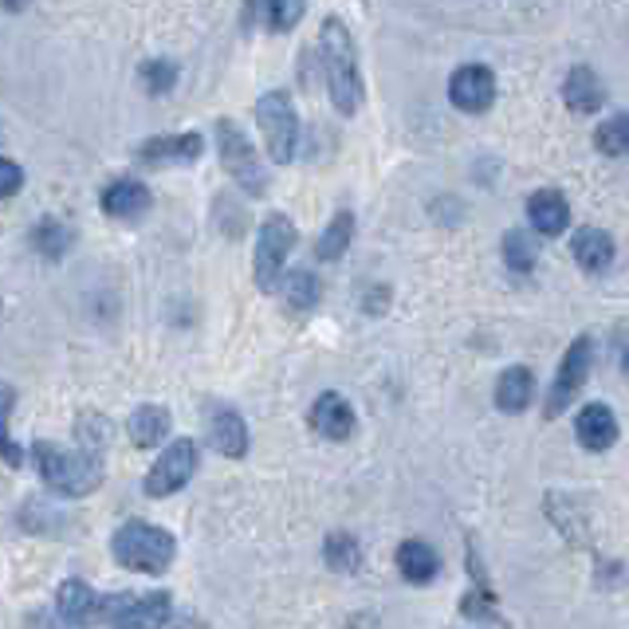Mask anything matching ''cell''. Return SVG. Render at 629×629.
Here are the masks:
<instances>
[{"instance_id":"obj_20","label":"cell","mask_w":629,"mask_h":629,"mask_svg":"<svg viewBox=\"0 0 629 629\" xmlns=\"http://www.w3.org/2000/svg\"><path fill=\"white\" fill-rule=\"evenodd\" d=\"M574 260L586 272H602L614 260V240L602 228H583V233L574 236Z\"/></svg>"},{"instance_id":"obj_29","label":"cell","mask_w":629,"mask_h":629,"mask_svg":"<svg viewBox=\"0 0 629 629\" xmlns=\"http://www.w3.org/2000/svg\"><path fill=\"white\" fill-rule=\"evenodd\" d=\"M358 543L355 536H347V531H335V536L327 539V563L335 566V571H355L358 566Z\"/></svg>"},{"instance_id":"obj_25","label":"cell","mask_w":629,"mask_h":629,"mask_svg":"<svg viewBox=\"0 0 629 629\" xmlns=\"http://www.w3.org/2000/svg\"><path fill=\"white\" fill-rule=\"evenodd\" d=\"M594 142H598V150L606 154V158H621V154H629V114H614V119H606V123L598 126V134H594Z\"/></svg>"},{"instance_id":"obj_12","label":"cell","mask_w":629,"mask_h":629,"mask_svg":"<svg viewBox=\"0 0 629 629\" xmlns=\"http://www.w3.org/2000/svg\"><path fill=\"white\" fill-rule=\"evenodd\" d=\"M56 610L67 626H87V621H94L103 614V598H99L83 579H67L56 594Z\"/></svg>"},{"instance_id":"obj_23","label":"cell","mask_w":629,"mask_h":629,"mask_svg":"<svg viewBox=\"0 0 629 629\" xmlns=\"http://www.w3.org/2000/svg\"><path fill=\"white\" fill-rule=\"evenodd\" d=\"M350 240H355V216L338 213L335 221L323 228L319 245H315V256H319V260H338V256L350 248Z\"/></svg>"},{"instance_id":"obj_32","label":"cell","mask_w":629,"mask_h":629,"mask_svg":"<svg viewBox=\"0 0 629 629\" xmlns=\"http://www.w3.org/2000/svg\"><path fill=\"white\" fill-rule=\"evenodd\" d=\"M20 186H24V169H20L16 161L0 158V201L20 193Z\"/></svg>"},{"instance_id":"obj_7","label":"cell","mask_w":629,"mask_h":629,"mask_svg":"<svg viewBox=\"0 0 629 629\" xmlns=\"http://www.w3.org/2000/svg\"><path fill=\"white\" fill-rule=\"evenodd\" d=\"M193 472H198V441L181 437V441H173L158 457V464H154L150 476H146V492H150V496H158V499L173 496L178 488H186Z\"/></svg>"},{"instance_id":"obj_26","label":"cell","mask_w":629,"mask_h":629,"mask_svg":"<svg viewBox=\"0 0 629 629\" xmlns=\"http://www.w3.org/2000/svg\"><path fill=\"white\" fill-rule=\"evenodd\" d=\"M283 295H288V303H292L295 311H307L319 303V280H315V272H307V268H295V272H288Z\"/></svg>"},{"instance_id":"obj_24","label":"cell","mask_w":629,"mask_h":629,"mask_svg":"<svg viewBox=\"0 0 629 629\" xmlns=\"http://www.w3.org/2000/svg\"><path fill=\"white\" fill-rule=\"evenodd\" d=\"M32 245H36L40 256H47V260H59V256L67 252V245H71V233H67L59 221H40L36 228H32Z\"/></svg>"},{"instance_id":"obj_15","label":"cell","mask_w":629,"mask_h":629,"mask_svg":"<svg viewBox=\"0 0 629 629\" xmlns=\"http://www.w3.org/2000/svg\"><path fill=\"white\" fill-rule=\"evenodd\" d=\"M527 216H531L536 233L559 236L566 228V221H571V205H566V198L559 189H539L536 198L527 201Z\"/></svg>"},{"instance_id":"obj_2","label":"cell","mask_w":629,"mask_h":629,"mask_svg":"<svg viewBox=\"0 0 629 629\" xmlns=\"http://www.w3.org/2000/svg\"><path fill=\"white\" fill-rule=\"evenodd\" d=\"M319 47H323V67H327L330 103L338 106V114H355L362 106V76H358L355 40H350L347 24L330 16L319 32Z\"/></svg>"},{"instance_id":"obj_21","label":"cell","mask_w":629,"mask_h":629,"mask_svg":"<svg viewBox=\"0 0 629 629\" xmlns=\"http://www.w3.org/2000/svg\"><path fill=\"white\" fill-rule=\"evenodd\" d=\"M169 433V414L161 405H138L131 414V441L150 449V445H161Z\"/></svg>"},{"instance_id":"obj_16","label":"cell","mask_w":629,"mask_h":629,"mask_svg":"<svg viewBox=\"0 0 629 629\" xmlns=\"http://www.w3.org/2000/svg\"><path fill=\"white\" fill-rule=\"evenodd\" d=\"M209 441H213L216 452H225V457H245L248 452V425L245 417L236 414V409H216L213 422H209Z\"/></svg>"},{"instance_id":"obj_33","label":"cell","mask_w":629,"mask_h":629,"mask_svg":"<svg viewBox=\"0 0 629 629\" xmlns=\"http://www.w3.org/2000/svg\"><path fill=\"white\" fill-rule=\"evenodd\" d=\"M0 4H4V9H9V12H20V9H29L32 0H0Z\"/></svg>"},{"instance_id":"obj_8","label":"cell","mask_w":629,"mask_h":629,"mask_svg":"<svg viewBox=\"0 0 629 629\" xmlns=\"http://www.w3.org/2000/svg\"><path fill=\"white\" fill-rule=\"evenodd\" d=\"M591 338H574L571 350L563 355V367H559V374H554L551 382V394H547V417H559L566 409V405L574 402V394L583 390L586 374H591Z\"/></svg>"},{"instance_id":"obj_31","label":"cell","mask_w":629,"mask_h":629,"mask_svg":"<svg viewBox=\"0 0 629 629\" xmlns=\"http://www.w3.org/2000/svg\"><path fill=\"white\" fill-rule=\"evenodd\" d=\"M173 79H178V67L166 64V59H154V64L142 67V83H146L150 94H166L173 87Z\"/></svg>"},{"instance_id":"obj_13","label":"cell","mask_w":629,"mask_h":629,"mask_svg":"<svg viewBox=\"0 0 629 629\" xmlns=\"http://www.w3.org/2000/svg\"><path fill=\"white\" fill-rule=\"evenodd\" d=\"M150 189L142 186V181H114V186L103 189V209L114 216V221H142V216L150 213Z\"/></svg>"},{"instance_id":"obj_9","label":"cell","mask_w":629,"mask_h":629,"mask_svg":"<svg viewBox=\"0 0 629 629\" xmlns=\"http://www.w3.org/2000/svg\"><path fill=\"white\" fill-rule=\"evenodd\" d=\"M169 618V594H119L114 629H161Z\"/></svg>"},{"instance_id":"obj_3","label":"cell","mask_w":629,"mask_h":629,"mask_svg":"<svg viewBox=\"0 0 629 629\" xmlns=\"http://www.w3.org/2000/svg\"><path fill=\"white\" fill-rule=\"evenodd\" d=\"M178 554V543L169 536L166 527L154 524H126L119 536H114V559L126 566V571H142V574H161Z\"/></svg>"},{"instance_id":"obj_17","label":"cell","mask_w":629,"mask_h":629,"mask_svg":"<svg viewBox=\"0 0 629 629\" xmlns=\"http://www.w3.org/2000/svg\"><path fill=\"white\" fill-rule=\"evenodd\" d=\"M563 99L574 114H594L602 103H606V91H602L598 76H594L591 67H574L563 83Z\"/></svg>"},{"instance_id":"obj_18","label":"cell","mask_w":629,"mask_h":629,"mask_svg":"<svg viewBox=\"0 0 629 629\" xmlns=\"http://www.w3.org/2000/svg\"><path fill=\"white\" fill-rule=\"evenodd\" d=\"M579 441L586 445V449L602 452L610 449L614 441H618V422H614V414L606 409V405H586L583 414H579Z\"/></svg>"},{"instance_id":"obj_27","label":"cell","mask_w":629,"mask_h":629,"mask_svg":"<svg viewBox=\"0 0 629 629\" xmlns=\"http://www.w3.org/2000/svg\"><path fill=\"white\" fill-rule=\"evenodd\" d=\"M539 260V248L531 236L524 233H507L504 236V263L512 268V272H531Z\"/></svg>"},{"instance_id":"obj_5","label":"cell","mask_w":629,"mask_h":629,"mask_svg":"<svg viewBox=\"0 0 629 629\" xmlns=\"http://www.w3.org/2000/svg\"><path fill=\"white\" fill-rule=\"evenodd\" d=\"M295 248V225L283 213H272L260 225V240H256V283L260 292H272L276 280L283 272V260Z\"/></svg>"},{"instance_id":"obj_30","label":"cell","mask_w":629,"mask_h":629,"mask_svg":"<svg viewBox=\"0 0 629 629\" xmlns=\"http://www.w3.org/2000/svg\"><path fill=\"white\" fill-rule=\"evenodd\" d=\"M263 12L276 32H292L303 16V0H263Z\"/></svg>"},{"instance_id":"obj_10","label":"cell","mask_w":629,"mask_h":629,"mask_svg":"<svg viewBox=\"0 0 629 629\" xmlns=\"http://www.w3.org/2000/svg\"><path fill=\"white\" fill-rule=\"evenodd\" d=\"M449 99H452V106H461V111H469V114L488 111L492 99H496V79H492L488 67L469 64V67H461V71L452 76Z\"/></svg>"},{"instance_id":"obj_4","label":"cell","mask_w":629,"mask_h":629,"mask_svg":"<svg viewBox=\"0 0 629 629\" xmlns=\"http://www.w3.org/2000/svg\"><path fill=\"white\" fill-rule=\"evenodd\" d=\"M256 119H260V134L268 142V154H272L276 166H288L295 158V142H300V119H295V106L288 99V91H268L256 103Z\"/></svg>"},{"instance_id":"obj_11","label":"cell","mask_w":629,"mask_h":629,"mask_svg":"<svg viewBox=\"0 0 629 629\" xmlns=\"http://www.w3.org/2000/svg\"><path fill=\"white\" fill-rule=\"evenodd\" d=\"M311 425L327 441H347L355 433V409H350V402L342 394H323L319 402L311 405Z\"/></svg>"},{"instance_id":"obj_28","label":"cell","mask_w":629,"mask_h":629,"mask_svg":"<svg viewBox=\"0 0 629 629\" xmlns=\"http://www.w3.org/2000/svg\"><path fill=\"white\" fill-rule=\"evenodd\" d=\"M12 405H16V394H12L9 385H0V457L16 469L24 457H20V449H16V441L9 437V417H12Z\"/></svg>"},{"instance_id":"obj_22","label":"cell","mask_w":629,"mask_h":629,"mask_svg":"<svg viewBox=\"0 0 629 629\" xmlns=\"http://www.w3.org/2000/svg\"><path fill=\"white\" fill-rule=\"evenodd\" d=\"M397 571H402L409 583H429L433 574H437V551H433L429 543L409 539V543L397 547Z\"/></svg>"},{"instance_id":"obj_1","label":"cell","mask_w":629,"mask_h":629,"mask_svg":"<svg viewBox=\"0 0 629 629\" xmlns=\"http://www.w3.org/2000/svg\"><path fill=\"white\" fill-rule=\"evenodd\" d=\"M36 469L44 476V484L59 496H91L99 484H103V457L99 449H76V452H64L56 449L52 441H40L36 449Z\"/></svg>"},{"instance_id":"obj_14","label":"cell","mask_w":629,"mask_h":629,"mask_svg":"<svg viewBox=\"0 0 629 629\" xmlns=\"http://www.w3.org/2000/svg\"><path fill=\"white\" fill-rule=\"evenodd\" d=\"M201 134H166V138H146L138 146V161H150V166H161V161H198L201 158Z\"/></svg>"},{"instance_id":"obj_6","label":"cell","mask_w":629,"mask_h":629,"mask_svg":"<svg viewBox=\"0 0 629 629\" xmlns=\"http://www.w3.org/2000/svg\"><path fill=\"white\" fill-rule=\"evenodd\" d=\"M216 142H221V161H225L228 178H236V186L245 189V193L260 198L263 189H268V181H263L260 158H256V150L248 146L245 134H240V126L221 119V123H216Z\"/></svg>"},{"instance_id":"obj_19","label":"cell","mask_w":629,"mask_h":629,"mask_svg":"<svg viewBox=\"0 0 629 629\" xmlns=\"http://www.w3.org/2000/svg\"><path fill=\"white\" fill-rule=\"evenodd\" d=\"M536 394V378L527 367H507L499 374V385H496V405L504 414H524L527 402Z\"/></svg>"}]
</instances>
